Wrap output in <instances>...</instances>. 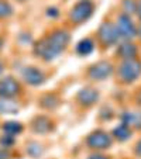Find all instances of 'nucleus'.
Returning <instances> with one entry per match:
<instances>
[{
	"label": "nucleus",
	"instance_id": "1",
	"mask_svg": "<svg viewBox=\"0 0 141 159\" xmlns=\"http://www.w3.org/2000/svg\"><path fill=\"white\" fill-rule=\"evenodd\" d=\"M68 34L58 31V33L52 34L51 37H48L47 39L40 42L38 47L35 48V52L45 59H52L65 48V45L68 44Z\"/></svg>",
	"mask_w": 141,
	"mask_h": 159
},
{
	"label": "nucleus",
	"instance_id": "2",
	"mask_svg": "<svg viewBox=\"0 0 141 159\" xmlns=\"http://www.w3.org/2000/svg\"><path fill=\"white\" fill-rule=\"evenodd\" d=\"M141 72V65L135 59H129L120 68V76L126 82H133Z\"/></svg>",
	"mask_w": 141,
	"mask_h": 159
},
{
	"label": "nucleus",
	"instance_id": "3",
	"mask_svg": "<svg viewBox=\"0 0 141 159\" xmlns=\"http://www.w3.org/2000/svg\"><path fill=\"white\" fill-rule=\"evenodd\" d=\"M92 10H93V6H92V3H89V0H82L81 3H78L72 9V11H71V18L78 21V23H81V21L86 20V18L92 14Z\"/></svg>",
	"mask_w": 141,
	"mask_h": 159
},
{
	"label": "nucleus",
	"instance_id": "4",
	"mask_svg": "<svg viewBox=\"0 0 141 159\" xmlns=\"http://www.w3.org/2000/svg\"><path fill=\"white\" fill-rule=\"evenodd\" d=\"M18 92V84L16 83L14 79L6 78L0 80V96L3 97H12Z\"/></svg>",
	"mask_w": 141,
	"mask_h": 159
},
{
	"label": "nucleus",
	"instance_id": "5",
	"mask_svg": "<svg viewBox=\"0 0 141 159\" xmlns=\"http://www.w3.org/2000/svg\"><path fill=\"white\" fill-rule=\"evenodd\" d=\"M110 138L105 132H96L89 138V145L93 148H97V149H105V148L110 147Z\"/></svg>",
	"mask_w": 141,
	"mask_h": 159
},
{
	"label": "nucleus",
	"instance_id": "6",
	"mask_svg": "<svg viewBox=\"0 0 141 159\" xmlns=\"http://www.w3.org/2000/svg\"><path fill=\"white\" fill-rule=\"evenodd\" d=\"M111 73V66L106 62H99L90 69V76L93 79H105Z\"/></svg>",
	"mask_w": 141,
	"mask_h": 159
},
{
	"label": "nucleus",
	"instance_id": "7",
	"mask_svg": "<svg viewBox=\"0 0 141 159\" xmlns=\"http://www.w3.org/2000/svg\"><path fill=\"white\" fill-rule=\"evenodd\" d=\"M117 33H120L123 37H133L134 35V27H133V23L130 21V18L127 16H121L120 20H119V31Z\"/></svg>",
	"mask_w": 141,
	"mask_h": 159
},
{
	"label": "nucleus",
	"instance_id": "8",
	"mask_svg": "<svg viewBox=\"0 0 141 159\" xmlns=\"http://www.w3.org/2000/svg\"><path fill=\"white\" fill-rule=\"evenodd\" d=\"M117 37H119V33L116 31V28L113 25H110V24L102 25V28H100V38L105 42L111 44V42H114L117 39Z\"/></svg>",
	"mask_w": 141,
	"mask_h": 159
},
{
	"label": "nucleus",
	"instance_id": "9",
	"mask_svg": "<svg viewBox=\"0 0 141 159\" xmlns=\"http://www.w3.org/2000/svg\"><path fill=\"white\" fill-rule=\"evenodd\" d=\"M24 78L28 83L31 84H40L42 80H44V76L40 70H37L35 68H27L24 70Z\"/></svg>",
	"mask_w": 141,
	"mask_h": 159
},
{
	"label": "nucleus",
	"instance_id": "10",
	"mask_svg": "<svg viewBox=\"0 0 141 159\" xmlns=\"http://www.w3.org/2000/svg\"><path fill=\"white\" fill-rule=\"evenodd\" d=\"M79 97H81L82 102H85L86 104H92V103L97 99V93L93 92V90H83V92L79 94Z\"/></svg>",
	"mask_w": 141,
	"mask_h": 159
},
{
	"label": "nucleus",
	"instance_id": "11",
	"mask_svg": "<svg viewBox=\"0 0 141 159\" xmlns=\"http://www.w3.org/2000/svg\"><path fill=\"white\" fill-rule=\"evenodd\" d=\"M78 52L79 54H82V55H87V54H90V52L93 51V44L89 41V39H83L82 42H79L78 44Z\"/></svg>",
	"mask_w": 141,
	"mask_h": 159
},
{
	"label": "nucleus",
	"instance_id": "12",
	"mask_svg": "<svg viewBox=\"0 0 141 159\" xmlns=\"http://www.w3.org/2000/svg\"><path fill=\"white\" fill-rule=\"evenodd\" d=\"M4 131L9 135L18 134V132H21V125L17 123H7V124H4Z\"/></svg>",
	"mask_w": 141,
	"mask_h": 159
},
{
	"label": "nucleus",
	"instance_id": "13",
	"mask_svg": "<svg viewBox=\"0 0 141 159\" xmlns=\"http://www.w3.org/2000/svg\"><path fill=\"white\" fill-rule=\"evenodd\" d=\"M0 110L2 111H6V113H14V111L18 110V107L14 104V103H10V102H0Z\"/></svg>",
	"mask_w": 141,
	"mask_h": 159
},
{
	"label": "nucleus",
	"instance_id": "14",
	"mask_svg": "<svg viewBox=\"0 0 141 159\" xmlns=\"http://www.w3.org/2000/svg\"><path fill=\"white\" fill-rule=\"evenodd\" d=\"M114 134L117 135V138H120V139H126L130 137V131L127 128V125H120L119 128H116L114 129Z\"/></svg>",
	"mask_w": 141,
	"mask_h": 159
},
{
	"label": "nucleus",
	"instance_id": "15",
	"mask_svg": "<svg viewBox=\"0 0 141 159\" xmlns=\"http://www.w3.org/2000/svg\"><path fill=\"white\" fill-rule=\"evenodd\" d=\"M12 14V7L9 3L0 0V17H7V16Z\"/></svg>",
	"mask_w": 141,
	"mask_h": 159
},
{
	"label": "nucleus",
	"instance_id": "16",
	"mask_svg": "<svg viewBox=\"0 0 141 159\" xmlns=\"http://www.w3.org/2000/svg\"><path fill=\"white\" fill-rule=\"evenodd\" d=\"M0 159H9V155L4 151H0Z\"/></svg>",
	"mask_w": 141,
	"mask_h": 159
},
{
	"label": "nucleus",
	"instance_id": "17",
	"mask_svg": "<svg viewBox=\"0 0 141 159\" xmlns=\"http://www.w3.org/2000/svg\"><path fill=\"white\" fill-rule=\"evenodd\" d=\"M137 151H138V153H140V155H141V142H140V144H138V148H137Z\"/></svg>",
	"mask_w": 141,
	"mask_h": 159
},
{
	"label": "nucleus",
	"instance_id": "18",
	"mask_svg": "<svg viewBox=\"0 0 141 159\" xmlns=\"http://www.w3.org/2000/svg\"><path fill=\"white\" fill-rule=\"evenodd\" d=\"M3 72V65H2V63H0V73Z\"/></svg>",
	"mask_w": 141,
	"mask_h": 159
},
{
	"label": "nucleus",
	"instance_id": "19",
	"mask_svg": "<svg viewBox=\"0 0 141 159\" xmlns=\"http://www.w3.org/2000/svg\"><path fill=\"white\" fill-rule=\"evenodd\" d=\"M138 13H140V18H141V4H140V7H138Z\"/></svg>",
	"mask_w": 141,
	"mask_h": 159
},
{
	"label": "nucleus",
	"instance_id": "20",
	"mask_svg": "<svg viewBox=\"0 0 141 159\" xmlns=\"http://www.w3.org/2000/svg\"><path fill=\"white\" fill-rule=\"evenodd\" d=\"M2 44H3V41H2V39H0V47H2Z\"/></svg>",
	"mask_w": 141,
	"mask_h": 159
}]
</instances>
